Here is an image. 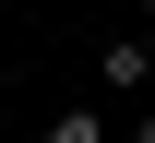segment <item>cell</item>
Returning <instances> with one entry per match:
<instances>
[{"mask_svg":"<svg viewBox=\"0 0 155 143\" xmlns=\"http://www.w3.org/2000/svg\"><path fill=\"white\" fill-rule=\"evenodd\" d=\"M96 83H107V96H143V83H155V36H119V48H96Z\"/></svg>","mask_w":155,"mask_h":143,"instance_id":"6da1fadb","label":"cell"},{"mask_svg":"<svg viewBox=\"0 0 155 143\" xmlns=\"http://www.w3.org/2000/svg\"><path fill=\"white\" fill-rule=\"evenodd\" d=\"M48 143H107V119H96V107H60V119H48Z\"/></svg>","mask_w":155,"mask_h":143,"instance_id":"7a4b0ae2","label":"cell"},{"mask_svg":"<svg viewBox=\"0 0 155 143\" xmlns=\"http://www.w3.org/2000/svg\"><path fill=\"white\" fill-rule=\"evenodd\" d=\"M131 143H155V107H143V119H131Z\"/></svg>","mask_w":155,"mask_h":143,"instance_id":"3957f363","label":"cell"},{"mask_svg":"<svg viewBox=\"0 0 155 143\" xmlns=\"http://www.w3.org/2000/svg\"><path fill=\"white\" fill-rule=\"evenodd\" d=\"M143 36H155V0H143Z\"/></svg>","mask_w":155,"mask_h":143,"instance_id":"277c9868","label":"cell"}]
</instances>
